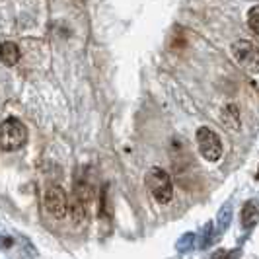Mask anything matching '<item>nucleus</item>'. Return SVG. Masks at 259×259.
Listing matches in <instances>:
<instances>
[{"mask_svg": "<svg viewBox=\"0 0 259 259\" xmlns=\"http://www.w3.org/2000/svg\"><path fill=\"white\" fill-rule=\"evenodd\" d=\"M68 212H70L74 224H82L86 221V203L82 199H78L76 195H72V199L68 201Z\"/></svg>", "mask_w": 259, "mask_h": 259, "instance_id": "8", "label": "nucleus"}, {"mask_svg": "<svg viewBox=\"0 0 259 259\" xmlns=\"http://www.w3.org/2000/svg\"><path fill=\"white\" fill-rule=\"evenodd\" d=\"M144 185L150 191V195L154 197L156 203H160V205L169 203L171 197H174V182H171L169 174L166 169L158 168V166H152V168L146 171Z\"/></svg>", "mask_w": 259, "mask_h": 259, "instance_id": "1", "label": "nucleus"}, {"mask_svg": "<svg viewBox=\"0 0 259 259\" xmlns=\"http://www.w3.org/2000/svg\"><path fill=\"white\" fill-rule=\"evenodd\" d=\"M27 141V129L26 125L16 119L10 117L0 125V148L4 152H14L20 150Z\"/></svg>", "mask_w": 259, "mask_h": 259, "instance_id": "2", "label": "nucleus"}, {"mask_svg": "<svg viewBox=\"0 0 259 259\" xmlns=\"http://www.w3.org/2000/svg\"><path fill=\"white\" fill-rule=\"evenodd\" d=\"M232 57L236 65L244 68L247 74H259V45L247 39H240L234 41L232 47Z\"/></svg>", "mask_w": 259, "mask_h": 259, "instance_id": "3", "label": "nucleus"}, {"mask_svg": "<svg viewBox=\"0 0 259 259\" xmlns=\"http://www.w3.org/2000/svg\"><path fill=\"white\" fill-rule=\"evenodd\" d=\"M242 226L244 228H251L255 222L259 221V203L257 201H247L244 208H242Z\"/></svg>", "mask_w": 259, "mask_h": 259, "instance_id": "7", "label": "nucleus"}, {"mask_svg": "<svg viewBox=\"0 0 259 259\" xmlns=\"http://www.w3.org/2000/svg\"><path fill=\"white\" fill-rule=\"evenodd\" d=\"M45 208L49 210V214L55 219H65L68 214V197L65 189L59 185H51L45 191Z\"/></svg>", "mask_w": 259, "mask_h": 259, "instance_id": "5", "label": "nucleus"}, {"mask_svg": "<svg viewBox=\"0 0 259 259\" xmlns=\"http://www.w3.org/2000/svg\"><path fill=\"white\" fill-rule=\"evenodd\" d=\"M20 57H22L20 47H18L14 41H4V43H0V61L6 66L18 65V63H20Z\"/></svg>", "mask_w": 259, "mask_h": 259, "instance_id": "6", "label": "nucleus"}, {"mask_svg": "<svg viewBox=\"0 0 259 259\" xmlns=\"http://www.w3.org/2000/svg\"><path fill=\"white\" fill-rule=\"evenodd\" d=\"M247 26H249V29L255 33V35H259V4H255V6H251L249 10H247Z\"/></svg>", "mask_w": 259, "mask_h": 259, "instance_id": "9", "label": "nucleus"}, {"mask_svg": "<svg viewBox=\"0 0 259 259\" xmlns=\"http://www.w3.org/2000/svg\"><path fill=\"white\" fill-rule=\"evenodd\" d=\"M195 141H197V148L199 154L203 156L207 162H219L224 152L221 137L208 127H199L195 133Z\"/></svg>", "mask_w": 259, "mask_h": 259, "instance_id": "4", "label": "nucleus"}]
</instances>
